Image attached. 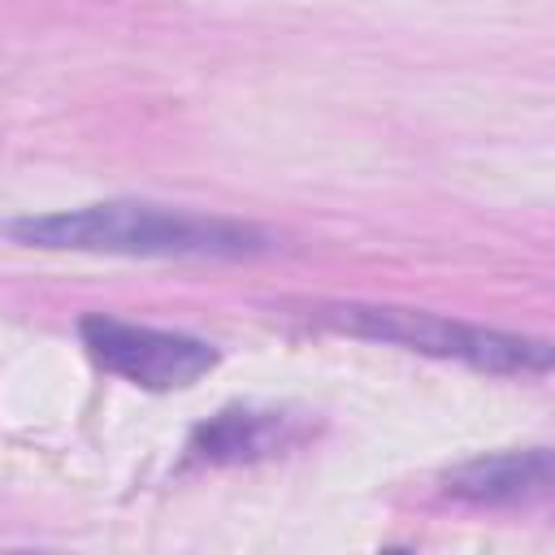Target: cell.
I'll return each mask as SVG.
<instances>
[{
    "instance_id": "6da1fadb",
    "label": "cell",
    "mask_w": 555,
    "mask_h": 555,
    "mask_svg": "<svg viewBox=\"0 0 555 555\" xmlns=\"http://www.w3.org/2000/svg\"><path fill=\"white\" fill-rule=\"evenodd\" d=\"M9 238L48 251H104V256H208L243 260L269 251V234L251 221L208 217L191 208H165L143 199L82 204L39 217H17L4 225Z\"/></svg>"
},
{
    "instance_id": "3957f363",
    "label": "cell",
    "mask_w": 555,
    "mask_h": 555,
    "mask_svg": "<svg viewBox=\"0 0 555 555\" xmlns=\"http://www.w3.org/2000/svg\"><path fill=\"white\" fill-rule=\"evenodd\" d=\"M78 338L91 351V360L143 390H182L195 386L212 364L217 347L178 330L134 325L108 312H91L78 321Z\"/></svg>"
},
{
    "instance_id": "5b68a950",
    "label": "cell",
    "mask_w": 555,
    "mask_h": 555,
    "mask_svg": "<svg viewBox=\"0 0 555 555\" xmlns=\"http://www.w3.org/2000/svg\"><path fill=\"white\" fill-rule=\"evenodd\" d=\"M299 438L295 416L273 412V408H225L212 421H204L191 434V455L208 464H243V460H264Z\"/></svg>"
},
{
    "instance_id": "7a4b0ae2",
    "label": "cell",
    "mask_w": 555,
    "mask_h": 555,
    "mask_svg": "<svg viewBox=\"0 0 555 555\" xmlns=\"http://www.w3.org/2000/svg\"><path fill=\"white\" fill-rule=\"evenodd\" d=\"M308 317L325 330L369 338V343H390L403 351L438 356V360H460L481 373H520V377H546L551 369V347L542 338H520L416 308H386V304H317Z\"/></svg>"
},
{
    "instance_id": "277c9868",
    "label": "cell",
    "mask_w": 555,
    "mask_h": 555,
    "mask_svg": "<svg viewBox=\"0 0 555 555\" xmlns=\"http://www.w3.org/2000/svg\"><path fill=\"white\" fill-rule=\"evenodd\" d=\"M551 451L529 447V451H499V455H477L442 473V494L455 503L473 507H525L551 494Z\"/></svg>"
}]
</instances>
